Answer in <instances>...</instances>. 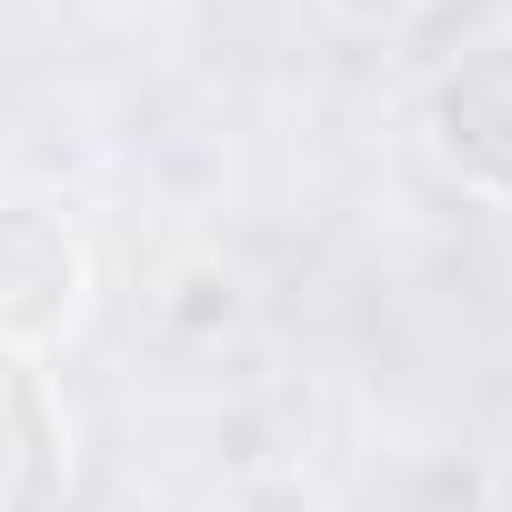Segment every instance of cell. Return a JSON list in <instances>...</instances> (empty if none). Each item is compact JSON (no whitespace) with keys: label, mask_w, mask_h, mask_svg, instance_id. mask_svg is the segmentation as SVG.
Returning a JSON list of instances; mask_svg holds the SVG:
<instances>
[{"label":"cell","mask_w":512,"mask_h":512,"mask_svg":"<svg viewBox=\"0 0 512 512\" xmlns=\"http://www.w3.org/2000/svg\"><path fill=\"white\" fill-rule=\"evenodd\" d=\"M81 302V251L51 211H0V342L61 332Z\"/></svg>","instance_id":"obj_1"},{"label":"cell","mask_w":512,"mask_h":512,"mask_svg":"<svg viewBox=\"0 0 512 512\" xmlns=\"http://www.w3.org/2000/svg\"><path fill=\"white\" fill-rule=\"evenodd\" d=\"M442 151H452V171L512 191V41L472 51L442 81Z\"/></svg>","instance_id":"obj_2"},{"label":"cell","mask_w":512,"mask_h":512,"mask_svg":"<svg viewBox=\"0 0 512 512\" xmlns=\"http://www.w3.org/2000/svg\"><path fill=\"white\" fill-rule=\"evenodd\" d=\"M61 502V412L41 372L0 352V512H51Z\"/></svg>","instance_id":"obj_3"}]
</instances>
